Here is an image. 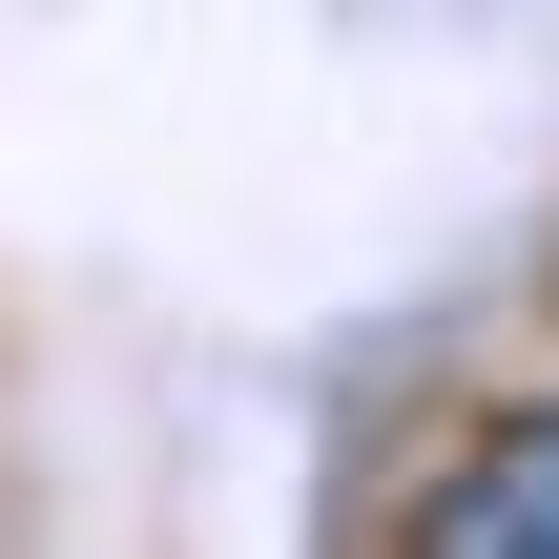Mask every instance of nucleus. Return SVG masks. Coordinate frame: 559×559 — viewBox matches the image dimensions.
I'll use <instances>...</instances> for the list:
<instances>
[{
    "label": "nucleus",
    "mask_w": 559,
    "mask_h": 559,
    "mask_svg": "<svg viewBox=\"0 0 559 559\" xmlns=\"http://www.w3.org/2000/svg\"><path fill=\"white\" fill-rule=\"evenodd\" d=\"M415 559H559V415H498V436L436 477Z\"/></svg>",
    "instance_id": "f257e3e1"
}]
</instances>
